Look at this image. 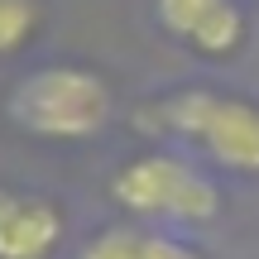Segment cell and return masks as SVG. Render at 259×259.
Here are the masks:
<instances>
[{
	"mask_svg": "<svg viewBox=\"0 0 259 259\" xmlns=\"http://www.w3.org/2000/svg\"><path fill=\"white\" fill-rule=\"evenodd\" d=\"M5 111L24 135L72 144V139H92L111 125L115 96L106 87V77L92 72V67L48 63V67H34L29 77H19L10 87Z\"/></svg>",
	"mask_w": 259,
	"mask_h": 259,
	"instance_id": "cell-1",
	"label": "cell"
},
{
	"mask_svg": "<svg viewBox=\"0 0 259 259\" xmlns=\"http://www.w3.org/2000/svg\"><path fill=\"white\" fill-rule=\"evenodd\" d=\"M149 120L163 135L197 144L211 163L231 173H259V101L192 87V92L163 96Z\"/></svg>",
	"mask_w": 259,
	"mask_h": 259,
	"instance_id": "cell-2",
	"label": "cell"
},
{
	"mask_svg": "<svg viewBox=\"0 0 259 259\" xmlns=\"http://www.w3.org/2000/svg\"><path fill=\"white\" fill-rule=\"evenodd\" d=\"M115 206H125L139 221H183V226H206L221 211V187L183 154L149 149L130 158L111 178Z\"/></svg>",
	"mask_w": 259,
	"mask_h": 259,
	"instance_id": "cell-3",
	"label": "cell"
},
{
	"mask_svg": "<svg viewBox=\"0 0 259 259\" xmlns=\"http://www.w3.org/2000/svg\"><path fill=\"white\" fill-rule=\"evenodd\" d=\"M154 15L202 58H231L245 44V10L235 0H154Z\"/></svg>",
	"mask_w": 259,
	"mask_h": 259,
	"instance_id": "cell-4",
	"label": "cell"
},
{
	"mask_svg": "<svg viewBox=\"0 0 259 259\" xmlns=\"http://www.w3.org/2000/svg\"><path fill=\"white\" fill-rule=\"evenodd\" d=\"M63 231L67 221L48 197L0 187V259H53Z\"/></svg>",
	"mask_w": 259,
	"mask_h": 259,
	"instance_id": "cell-5",
	"label": "cell"
},
{
	"mask_svg": "<svg viewBox=\"0 0 259 259\" xmlns=\"http://www.w3.org/2000/svg\"><path fill=\"white\" fill-rule=\"evenodd\" d=\"M44 24V5L38 0H0V58L19 53Z\"/></svg>",
	"mask_w": 259,
	"mask_h": 259,
	"instance_id": "cell-6",
	"label": "cell"
},
{
	"mask_svg": "<svg viewBox=\"0 0 259 259\" xmlns=\"http://www.w3.org/2000/svg\"><path fill=\"white\" fill-rule=\"evenodd\" d=\"M139 259H202V250H192L187 240H173L163 231H144L139 235Z\"/></svg>",
	"mask_w": 259,
	"mask_h": 259,
	"instance_id": "cell-7",
	"label": "cell"
}]
</instances>
